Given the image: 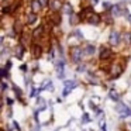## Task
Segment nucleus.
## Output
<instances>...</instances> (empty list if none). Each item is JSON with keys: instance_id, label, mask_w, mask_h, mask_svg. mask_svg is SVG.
<instances>
[{"instance_id": "1", "label": "nucleus", "mask_w": 131, "mask_h": 131, "mask_svg": "<svg viewBox=\"0 0 131 131\" xmlns=\"http://www.w3.org/2000/svg\"><path fill=\"white\" fill-rule=\"evenodd\" d=\"M83 57H85L83 48H80V47H78V45H75L71 48V59L75 63H79L80 61L83 59Z\"/></svg>"}, {"instance_id": "2", "label": "nucleus", "mask_w": 131, "mask_h": 131, "mask_svg": "<svg viewBox=\"0 0 131 131\" xmlns=\"http://www.w3.org/2000/svg\"><path fill=\"white\" fill-rule=\"evenodd\" d=\"M99 55H100V61H107L110 59L111 57H113V51H111V48H108V47L106 45H102L99 49Z\"/></svg>"}, {"instance_id": "3", "label": "nucleus", "mask_w": 131, "mask_h": 131, "mask_svg": "<svg viewBox=\"0 0 131 131\" xmlns=\"http://www.w3.org/2000/svg\"><path fill=\"white\" fill-rule=\"evenodd\" d=\"M120 40H121V34H120L118 31H111L110 37H108V42L113 47H116L120 44Z\"/></svg>"}, {"instance_id": "4", "label": "nucleus", "mask_w": 131, "mask_h": 131, "mask_svg": "<svg viewBox=\"0 0 131 131\" xmlns=\"http://www.w3.org/2000/svg\"><path fill=\"white\" fill-rule=\"evenodd\" d=\"M41 52H42V48H41V45L38 42H34L31 47V54L34 58H40L41 57Z\"/></svg>"}, {"instance_id": "5", "label": "nucleus", "mask_w": 131, "mask_h": 131, "mask_svg": "<svg viewBox=\"0 0 131 131\" xmlns=\"http://www.w3.org/2000/svg\"><path fill=\"white\" fill-rule=\"evenodd\" d=\"M42 34H45V27L38 26L37 28L32 31V38H34V40H40V38L42 37Z\"/></svg>"}, {"instance_id": "6", "label": "nucleus", "mask_w": 131, "mask_h": 131, "mask_svg": "<svg viewBox=\"0 0 131 131\" xmlns=\"http://www.w3.org/2000/svg\"><path fill=\"white\" fill-rule=\"evenodd\" d=\"M123 12H124V10H121V6H120V4H114V6H111V9H110L111 17H118V16H123Z\"/></svg>"}, {"instance_id": "7", "label": "nucleus", "mask_w": 131, "mask_h": 131, "mask_svg": "<svg viewBox=\"0 0 131 131\" xmlns=\"http://www.w3.org/2000/svg\"><path fill=\"white\" fill-rule=\"evenodd\" d=\"M78 83L75 82V80H68V82H65V90H63V96H66V94L71 93V90L76 86Z\"/></svg>"}, {"instance_id": "8", "label": "nucleus", "mask_w": 131, "mask_h": 131, "mask_svg": "<svg viewBox=\"0 0 131 131\" xmlns=\"http://www.w3.org/2000/svg\"><path fill=\"white\" fill-rule=\"evenodd\" d=\"M38 20V16L37 13H28V16H27V26H34L35 23H37Z\"/></svg>"}, {"instance_id": "9", "label": "nucleus", "mask_w": 131, "mask_h": 131, "mask_svg": "<svg viewBox=\"0 0 131 131\" xmlns=\"http://www.w3.org/2000/svg\"><path fill=\"white\" fill-rule=\"evenodd\" d=\"M42 9V6L40 4V2L38 0H31V10H32V13H40V10Z\"/></svg>"}, {"instance_id": "10", "label": "nucleus", "mask_w": 131, "mask_h": 131, "mask_svg": "<svg viewBox=\"0 0 131 131\" xmlns=\"http://www.w3.org/2000/svg\"><path fill=\"white\" fill-rule=\"evenodd\" d=\"M94 51H96V48H94L93 44H86L85 48H83V52H85V55H93Z\"/></svg>"}, {"instance_id": "11", "label": "nucleus", "mask_w": 131, "mask_h": 131, "mask_svg": "<svg viewBox=\"0 0 131 131\" xmlns=\"http://www.w3.org/2000/svg\"><path fill=\"white\" fill-rule=\"evenodd\" d=\"M23 54H24V45H17L16 47V57L18 58V59H21L23 58Z\"/></svg>"}, {"instance_id": "12", "label": "nucleus", "mask_w": 131, "mask_h": 131, "mask_svg": "<svg viewBox=\"0 0 131 131\" xmlns=\"http://www.w3.org/2000/svg\"><path fill=\"white\" fill-rule=\"evenodd\" d=\"M63 66H65V62H63V61H59V62L57 63V72L61 78L63 76Z\"/></svg>"}, {"instance_id": "13", "label": "nucleus", "mask_w": 131, "mask_h": 131, "mask_svg": "<svg viewBox=\"0 0 131 131\" xmlns=\"http://www.w3.org/2000/svg\"><path fill=\"white\" fill-rule=\"evenodd\" d=\"M63 9H65V13L69 16V17H71V16H73V12H72V6H71V4H65V7H63Z\"/></svg>"}, {"instance_id": "14", "label": "nucleus", "mask_w": 131, "mask_h": 131, "mask_svg": "<svg viewBox=\"0 0 131 131\" xmlns=\"http://www.w3.org/2000/svg\"><path fill=\"white\" fill-rule=\"evenodd\" d=\"M110 97L114 100V102H120V97H118V94H117L116 92H110Z\"/></svg>"}, {"instance_id": "15", "label": "nucleus", "mask_w": 131, "mask_h": 131, "mask_svg": "<svg viewBox=\"0 0 131 131\" xmlns=\"http://www.w3.org/2000/svg\"><path fill=\"white\" fill-rule=\"evenodd\" d=\"M38 2H40V4L42 7H48L49 3H51V0H38Z\"/></svg>"}, {"instance_id": "16", "label": "nucleus", "mask_w": 131, "mask_h": 131, "mask_svg": "<svg viewBox=\"0 0 131 131\" xmlns=\"http://www.w3.org/2000/svg\"><path fill=\"white\" fill-rule=\"evenodd\" d=\"M76 71H78V72H85V71H86V66H85V65H82V63H80V65H78Z\"/></svg>"}, {"instance_id": "17", "label": "nucleus", "mask_w": 131, "mask_h": 131, "mask_svg": "<svg viewBox=\"0 0 131 131\" xmlns=\"http://www.w3.org/2000/svg\"><path fill=\"white\" fill-rule=\"evenodd\" d=\"M73 34H75V37H78L79 40H83V35H82V32H80V31H78V30H76V31H73Z\"/></svg>"}, {"instance_id": "18", "label": "nucleus", "mask_w": 131, "mask_h": 131, "mask_svg": "<svg viewBox=\"0 0 131 131\" xmlns=\"http://www.w3.org/2000/svg\"><path fill=\"white\" fill-rule=\"evenodd\" d=\"M37 93H38V89L32 88V89H31V93H30V96H31V97H34V96H37Z\"/></svg>"}, {"instance_id": "19", "label": "nucleus", "mask_w": 131, "mask_h": 131, "mask_svg": "<svg viewBox=\"0 0 131 131\" xmlns=\"http://www.w3.org/2000/svg\"><path fill=\"white\" fill-rule=\"evenodd\" d=\"M20 71H21V72H27V65H26V63L20 66Z\"/></svg>"}, {"instance_id": "20", "label": "nucleus", "mask_w": 131, "mask_h": 131, "mask_svg": "<svg viewBox=\"0 0 131 131\" xmlns=\"http://www.w3.org/2000/svg\"><path fill=\"white\" fill-rule=\"evenodd\" d=\"M10 66H12V62H10V61H7V63H6V69H7V71L10 69Z\"/></svg>"}, {"instance_id": "21", "label": "nucleus", "mask_w": 131, "mask_h": 131, "mask_svg": "<svg viewBox=\"0 0 131 131\" xmlns=\"http://www.w3.org/2000/svg\"><path fill=\"white\" fill-rule=\"evenodd\" d=\"M86 121H89V117H88V114H85V116H83V123H86Z\"/></svg>"}, {"instance_id": "22", "label": "nucleus", "mask_w": 131, "mask_h": 131, "mask_svg": "<svg viewBox=\"0 0 131 131\" xmlns=\"http://www.w3.org/2000/svg\"><path fill=\"white\" fill-rule=\"evenodd\" d=\"M6 100H7V104H9V106L13 104V99H6Z\"/></svg>"}, {"instance_id": "23", "label": "nucleus", "mask_w": 131, "mask_h": 131, "mask_svg": "<svg viewBox=\"0 0 131 131\" xmlns=\"http://www.w3.org/2000/svg\"><path fill=\"white\" fill-rule=\"evenodd\" d=\"M2 86H3V92H6V90H7V85H6V82H3V85H2Z\"/></svg>"}, {"instance_id": "24", "label": "nucleus", "mask_w": 131, "mask_h": 131, "mask_svg": "<svg viewBox=\"0 0 131 131\" xmlns=\"http://www.w3.org/2000/svg\"><path fill=\"white\" fill-rule=\"evenodd\" d=\"M128 21H130V23H131V14L128 16Z\"/></svg>"}]
</instances>
